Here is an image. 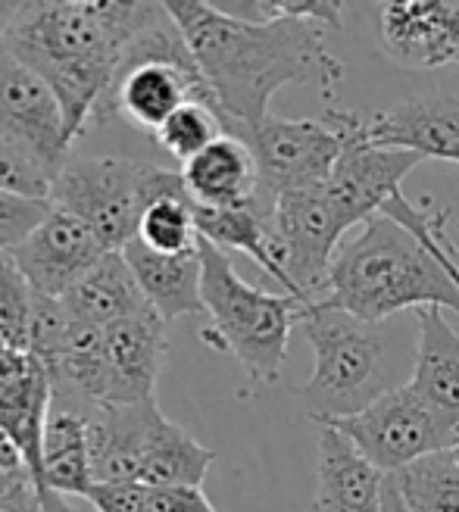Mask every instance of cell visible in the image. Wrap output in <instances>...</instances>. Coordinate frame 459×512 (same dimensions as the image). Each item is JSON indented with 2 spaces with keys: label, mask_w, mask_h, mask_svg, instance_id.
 I'll return each instance as SVG.
<instances>
[{
  "label": "cell",
  "mask_w": 459,
  "mask_h": 512,
  "mask_svg": "<svg viewBox=\"0 0 459 512\" xmlns=\"http://www.w3.org/2000/svg\"><path fill=\"white\" fill-rule=\"evenodd\" d=\"M166 10L232 122V135L260 125L285 85H313L331 100L344 79V63L325 47V29L316 22L244 19L203 0H169Z\"/></svg>",
  "instance_id": "1"
},
{
  "label": "cell",
  "mask_w": 459,
  "mask_h": 512,
  "mask_svg": "<svg viewBox=\"0 0 459 512\" xmlns=\"http://www.w3.org/2000/svg\"><path fill=\"white\" fill-rule=\"evenodd\" d=\"M160 4L116 0H54L22 4L4 50L25 63L60 97L75 144L104 110L129 44L141 35Z\"/></svg>",
  "instance_id": "2"
},
{
  "label": "cell",
  "mask_w": 459,
  "mask_h": 512,
  "mask_svg": "<svg viewBox=\"0 0 459 512\" xmlns=\"http://www.w3.org/2000/svg\"><path fill=\"white\" fill-rule=\"evenodd\" d=\"M316 303L363 322H385L400 310L441 306L459 316V285L403 225L372 216L363 232L338 250L328 294Z\"/></svg>",
  "instance_id": "3"
},
{
  "label": "cell",
  "mask_w": 459,
  "mask_h": 512,
  "mask_svg": "<svg viewBox=\"0 0 459 512\" xmlns=\"http://www.w3.org/2000/svg\"><path fill=\"white\" fill-rule=\"evenodd\" d=\"M297 328L316 350L310 381L297 388L306 416L316 425L360 413L378 397L400 388L381 322H363L325 303H303Z\"/></svg>",
  "instance_id": "4"
},
{
  "label": "cell",
  "mask_w": 459,
  "mask_h": 512,
  "mask_svg": "<svg viewBox=\"0 0 459 512\" xmlns=\"http://www.w3.org/2000/svg\"><path fill=\"white\" fill-rule=\"evenodd\" d=\"M200 260L203 313L210 316L203 341L232 353L253 381L275 384L282 375L288 341L297 328V313L303 303L291 294H269L263 288H253L238 275L232 256L203 238Z\"/></svg>",
  "instance_id": "5"
},
{
  "label": "cell",
  "mask_w": 459,
  "mask_h": 512,
  "mask_svg": "<svg viewBox=\"0 0 459 512\" xmlns=\"http://www.w3.org/2000/svg\"><path fill=\"white\" fill-rule=\"evenodd\" d=\"M182 185V172L129 157H91L66 163L50 203L82 219L110 253H122L135 238L144 210Z\"/></svg>",
  "instance_id": "6"
},
{
  "label": "cell",
  "mask_w": 459,
  "mask_h": 512,
  "mask_svg": "<svg viewBox=\"0 0 459 512\" xmlns=\"http://www.w3.org/2000/svg\"><path fill=\"white\" fill-rule=\"evenodd\" d=\"M325 425L341 431L385 475H397L431 453L450 450L459 434V428L441 419L410 384H400L360 413Z\"/></svg>",
  "instance_id": "7"
},
{
  "label": "cell",
  "mask_w": 459,
  "mask_h": 512,
  "mask_svg": "<svg viewBox=\"0 0 459 512\" xmlns=\"http://www.w3.org/2000/svg\"><path fill=\"white\" fill-rule=\"evenodd\" d=\"M235 135L250 144L257 160L260 194L253 210L269 222L282 194L325 185L344 150V135L325 119H282L269 113L260 125L238 128Z\"/></svg>",
  "instance_id": "8"
},
{
  "label": "cell",
  "mask_w": 459,
  "mask_h": 512,
  "mask_svg": "<svg viewBox=\"0 0 459 512\" xmlns=\"http://www.w3.org/2000/svg\"><path fill=\"white\" fill-rule=\"evenodd\" d=\"M325 122L344 135V150L328 175L325 191L350 228L366 225L372 216H381L388 200L400 194V182L425 157L416 150L378 147L366 141L360 132V116L331 104L325 107Z\"/></svg>",
  "instance_id": "9"
},
{
  "label": "cell",
  "mask_w": 459,
  "mask_h": 512,
  "mask_svg": "<svg viewBox=\"0 0 459 512\" xmlns=\"http://www.w3.org/2000/svg\"><path fill=\"white\" fill-rule=\"evenodd\" d=\"M272 228L300 303L322 300L328 294V272L338 256V244L350 228L331 203L325 185L278 197Z\"/></svg>",
  "instance_id": "10"
},
{
  "label": "cell",
  "mask_w": 459,
  "mask_h": 512,
  "mask_svg": "<svg viewBox=\"0 0 459 512\" xmlns=\"http://www.w3.org/2000/svg\"><path fill=\"white\" fill-rule=\"evenodd\" d=\"M54 403V381L32 353L0 347V428L19 447L41 494L44 512H69L44 488V428Z\"/></svg>",
  "instance_id": "11"
},
{
  "label": "cell",
  "mask_w": 459,
  "mask_h": 512,
  "mask_svg": "<svg viewBox=\"0 0 459 512\" xmlns=\"http://www.w3.org/2000/svg\"><path fill=\"white\" fill-rule=\"evenodd\" d=\"M0 125L25 147H32L60 178L72 150L63 104L38 72L19 63L4 47H0Z\"/></svg>",
  "instance_id": "12"
},
{
  "label": "cell",
  "mask_w": 459,
  "mask_h": 512,
  "mask_svg": "<svg viewBox=\"0 0 459 512\" xmlns=\"http://www.w3.org/2000/svg\"><path fill=\"white\" fill-rule=\"evenodd\" d=\"M104 253L110 250L82 219L54 207L10 256L35 294L60 300Z\"/></svg>",
  "instance_id": "13"
},
{
  "label": "cell",
  "mask_w": 459,
  "mask_h": 512,
  "mask_svg": "<svg viewBox=\"0 0 459 512\" xmlns=\"http://www.w3.org/2000/svg\"><path fill=\"white\" fill-rule=\"evenodd\" d=\"M169 350L166 322L157 310L122 319L104 328V403L157 400V378Z\"/></svg>",
  "instance_id": "14"
},
{
  "label": "cell",
  "mask_w": 459,
  "mask_h": 512,
  "mask_svg": "<svg viewBox=\"0 0 459 512\" xmlns=\"http://www.w3.org/2000/svg\"><path fill=\"white\" fill-rule=\"evenodd\" d=\"M360 132L378 147L416 150L425 160L459 163V97H410L388 113L360 119Z\"/></svg>",
  "instance_id": "15"
},
{
  "label": "cell",
  "mask_w": 459,
  "mask_h": 512,
  "mask_svg": "<svg viewBox=\"0 0 459 512\" xmlns=\"http://www.w3.org/2000/svg\"><path fill=\"white\" fill-rule=\"evenodd\" d=\"M163 419L157 400L94 406L85 413L91 469L97 481H138L150 434Z\"/></svg>",
  "instance_id": "16"
},
{
  "label": "cell",
  "mask_w": 459,
  "mask_h": 512,
  "mask_svg": "<svg viewBox=\"0 0 459 512\" xmlns=\"http://www.w3.org/2000/svg\"><path fill=\"white\" fill-rule=\"evenodd\" d=\"M385 478L341 431L319 425L313 512H381Z\"/></svg>",
  "instance_id": "17"
},
{
  "label": "cell",
  "mask_w": 459,
  "mask_h": 512,
  "mask_svg": "<svg viewBox=\"0 0 459 512\" xmlns=\"http://www.w3.org/2000/svg\"><path fill=\"white\" fill-rule=\"evenodd\" d=\"M185 188L197 207L207 210H244L257 207L260 169L253 150L238 135H222L191 163L182 166Z\"/></svg>",
  "instance_id": "18"
},
{
  "label": "cell",
  "mask_w": 459,
  "mask_h": 512,
  "mask_svg": "<svg viewBox=\"0 0 459 512\" xmlns=\"http://www.w3.org/2000/svg\"><path fill=\"white\" fill-rule=\"evenodd\" d=\"M381 38L388 54L416 69L456 63L459 47L450 29V0H406L381 10Z\"/></svg>",
  "instance_id": "19"
},
{
  "label": "cell",
  "mask_w": 459,
  "mask_h": 512,
  "mask_svg": "<svg viewBox=\"0 0 459 512\" xmlns=\"http://www.w3.org/2000/svg\"><path fill=\"white\" fill-rule=\"evenodd\" d=\"M419 347L413 360L410 388L435 409L441 419L459 428V335L444 319L441 306H422Z\"/></svg>",
  "instance_id": "20"
},
{
  "label": "cell",
  "mask_w": 459,
  "mask_h": 512,
  "mask_svg": "<svg viewBox=\"0 0 459 512\" xmlns=\"http://www.w3.org/2000/svg\"><path fill=\"white\" fill-rule=\"evenodd\" d=\"M125 263L132 266L138 285L147 297V303L160 313V319L169 325L172 319H182L191 313H203V260L200 247L191 253H157L144 247L138 238L122 250Z\"/></svg>",
  "instance_id": "21"
},
{
  "label": "cell",
  "mask_w": 459,
  "mask_h": 512,
  "mask_svg": "<svg viewBox=\"0 0 459 512\" xmlns=\"http://www.w3.org/2000/svg\"><path fill=\"white\" fill-rule=\"evenodd\" d=\"M60 300L75 322L97 325V328H107L122 319H132V316L153 310L122 253L100 256Z\"/></svg>",
  "instance_id": "22"
},
{
  "label": "cell",
  "mask_w": 459,
  "mask_h": 512,
  "mask_svg": "<svg viewBox=\"0 0 459 512\" xmlns=\"http://www.w3.org/2000/svg\"><path fill=\"white\" fill-rule=\"evenodd\" d=\"M44 488L54 500H85L88 491L94 488L85 413L60 400L50 403V416L44 428Z\"/></svg>",
  "instance_id": "23"
},
{
  "label": "cell",
  "mask_w": 459,
  "mask_h": 512,
  "mask_svg": "<svg viewBox=\"0 0 459 512\" xmlns=\"http://www.w3.org/2000/svg\"><path fill=\"white\" fill-rule=\"evenodd\" d=\"M194 219H197V232L203 241H210L219 250H235L247 253L260 269H266L278 285H282L291 297H297L291 278L282 263V247H278L275 228L266 216H260L253 207L244 210H207L194 203ZM300 300V297H297Z\"/></svg>",
  "instance_id": "24"
},
{
  "label": "cell",
  "mask_w": 459,
  "mask_h": 512,
  "mask_svg": "<svg viewBox=\"0 0 459 512\" xmlns=\"http://www.w3.org/2000/svg\"><path fill=\"white\" fill-rule=\"evenodd\" d=\"M213 463L216 450L203 447L191 431L163 416L150 434L138 481L147 488H203Z\"/></svg>",
  "instance_id": "25"
},
{
  "label": "cell",
  "mask_w": 459,
  "mask_h": 512,
  "mask_svg": "<svg viewBox=\"0 0 459 512\" xmlns=\"http://www.w3.org/2000/svg\"><path fill=\"white\" fill-rule=\"evenodd\" d=\"M138 241L157 253H191L200 247V232H197V219H194V200L182 185L166 191L163 197H157L144 210L141 225H138Z\"/></svg>",
  "instance_id": "26"
},
{
  "label": "cell",
  "mask_w": 459,
  "mask_h": 512,
  "mask_svg": "<svg viewBox=\"0 0 459 512\" xmlns=\"http://www.w3.org/2000/svg\"><path fill=\"white\" fill-rule=\"evenodd\" d=\"M391 478L413 512H459V463L450 450L431 453Z\"/></svg>",
  "instance_id": "27"
},
{
  "label": "cell",
  "mask_w": 459,
  "mask_h": 512,
  "mask_svg": "<svg viewBox=\"0 0 459 512\" xmlns=\"http://www.w3.org/2000/svg\"><path fill=\"white\" fill-rule=\"evenodd\" d=\"M222 135H232V125H228V119L207 107V104H185V107H178L166 125L160 128L157 138L160 147L169 153V157H175L178 163H191L197 153H203L210 144H216Z\"/></svg>",
  "instance_id": "28"
},
{
  "label": "cell",
  "mask_w": 459,
  "mask_h": 512,
  "mask_svg": "<svg viewBox=\"0 0 459 512\" xmlns=\"http://www.w3.org/2000/svg\"><path fill=\"white\" fill-rule=\"evenodd\" d=\"M57 172L50 169L32 147H25L13 132L0 125V191L29 200H50Z\"/></svg>",
  "instance_id": "29"
},
{
  "label": "cell",
  "mask_w": 459,
  "mask_h": 512,
  "mask_svg": "<svg viewBox=\"0 0 459 512\" xmlns=\"http://www.w3.org/2000/svg\"><path fill=\"white\" fill-rule=\"evenodd\" d=\"M35 291L13 263L10 253H0V347L29 353Z\"/></svg>",
  "instance_id": "30"
},
{
  "label": "cell",
  "mask_w": 459,
  "mask_h": 512,
  "mask_svg": "<svg viewBox=\"0 0 459 512\" xmlns=\"http://www.w3.org/2000/svg\"><path fill=\"white\" fill-rule=\"evenodd\" d=\"M54 210L50 200H29L0 191V253H13Z\"/></svg>",
  "instance_id": "31"
},
{
  "label": "cell",
  "mask_w": 459,
  "mask_h": 512,
  "mask_svg": "<svg viewBox=\"0 0 459 512\" xmlns=\"http://www.w3.org/2000/svg\"><path fill=\"white\" fill-rule=\"evenodd\" d=\"M260 19H306L322 29H341V13L347 4L341 0H272V4H253Z\"/></svg>",
  "instance_id": "32"
},
{
  "label": "cell",
  "mask_w": 459,
  "mask_h": 512,
  "mask_svg": "<svg viewBox=\"0 0 459 512\" xmlns=\"http://www.w3.org/2000/svg\"><path fill=\"white\" fill-rule=\"evenodd\" d=\"M150 488L141 481H97L85 503L94 512H147Z\"/></svg>",
  "instance_id": "33"
},
{
  "label": "cell",
  "mask_w": 459,
  "mask_h": 512,
  "mask_svg": "<svg viewBox=\"0 0 459 512\" xmlns=\"http://www.w3.org/2000/svg\"><path fill=\"white\" fill-rule=\"evenodd\" d=\"M0 512H44L41 494L29 472H0Z\"/></svg>",
  "instance_id": "34"
},
{
  "label": "cell",
  "mask_w": 459,
  "mask_h": 512,
  "mask_svg": "<svg viewBox=\"0 0 459 512\" xmlns=\"http://www.w3.org/2000/svg\"><path fill=\"white\" fill-rule=\"evenodd\" d=\"M147 512H216L203 488H150Z\"/></svg>",
  "instance_id": "35"
},
{
  "label": "cell",
  "mask_w": 459,
  "mask_h": 512,
  "mask_svg": "<svg viewBox=\"0 0 459 512\" xmlns=\"http://www.w3.org/2000/svg\"><path fill=\"white\" fill-rule=\"evenodd\" d=\"M0 472H7V475L29 472V469H25V459H22L19 447L13 444V438L4 428H0Z\"/></svg>",
  "instance_id": "36"
},
{
  "label": "cell",
  "mask_w": 459,
  "mask_h": 512,
  "mask_svg": "<svg viewBox=\"0 0 459 512\" xmlns=\"http://www.w3.org/2000/svg\"><path fill=\"white\" fill-rule=\"evenodd\" d=\"M381 512H413L410 506H406V500L400 497L391 475L385 478V500H381Z\"/></svg>",
  "instance_id": "37"
},
{
  "label": "cell",
  "mask_w": 459,
  "mask_h": 512,
  "mask_svg": "<svg viewBox=\"0 0 459 512\" xmlns=\"http://www.w3.org/2000/svg\"><path fill=\"white\" fill-rule=\"evenodd\" d=\"M19 10H22V4H0V47H4L7 32H10V25L16 22Z\"/></svg>",
  "instance_id": "38"
},
{
  "label": "cell",
  "mask_w": 459,
  "mask_h": 512,
  "mask_svg": "<svg viewBox=\"0 0 459 512\" xmlns=\"http://www.w3.org/2000/svg\"><path fill=\"white\" fill-rule=\"evenodd\" d=\"M450 453H453V459H456V463H459V434H456V441H453Z\"/></svg>",
  "instance_id": "39"
},
{
  "label": "cell",
  "mask_w": 459,
  "mask_h": 512,
  "mask_svg": "<svg viewBox=\"0 0 459 512\" xmlns=\"http://www.w3.org/2000/svg\"><path fill=\"white\" fill-rule=\"evenodd\" d=\"M456 66H459V60H456Z\"/></svg>",
  "instance_id": "40"
}]
</instances>
